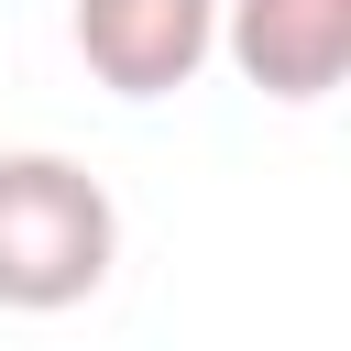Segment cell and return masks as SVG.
Here are the masks:
<instances>
[{"mask_svg":"<svg viewBox=\"0 0 351 351\" xmlns=\"http://www.w3.org/2000/svg\"><path fill=\"white\" fill-rule=\"evenodd\" d=\"M121 263V208L110 186L77 165V154H44V143H11L0 154V307L22 318H55V307H88Z\"/></svg>","mask_w":351,"mask_h":351,"instance_id":"1","label":"cell"},{"mask_svg":"<svg viewBox=\"0 0 351 351\" xmlns=\"http://www.w3.org/2000/svg\"><path fill=\"white\" fill-rule=\"evenodd\" d=\"M66 33L110 99H176L219 55V0H77Z\"/></svg>","mask_w":351,"mask_h":351,"instance_id":"2","label":"cell"},{"mask_svg":"<svg viewBox=\"0 0 351 351\" xmlns=\"http://www.w3.org/2000/svg\"><path fill=\"white\" fill-rule=\"evenodd\" d=\"M219 55L263 99H329L351 66V0H219Z\"/></svg>","mask_w":351,"mask_h":351,"instance_id":"3","label":"cell"}]
</instances>
